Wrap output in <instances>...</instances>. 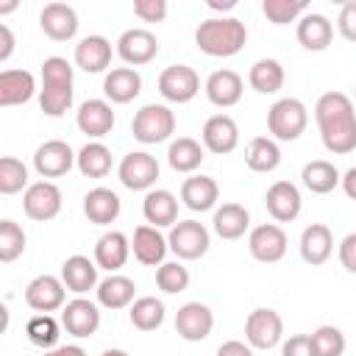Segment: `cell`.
<instances>
[{"mask_svg":"<svg viewBox=\"0 0 356 356\" xmlns=\"http://www.w3.org/2000/svg\"><path fill=\"white\" fill-rule=\"evenodd\" d=\"M264 206L275 222H292L300 214L303 197L292 181H275L264 195Z\"/></svg>","mask_w":356,"mask_h":356,"instance_id":"cell-17","label":"cell"},{"mask_svg":"<svg viewBox=\"0 0 356 356\" xmlns=\"http://www.w3.org/2000/svg\"><path fill=\"white\" fill-rule=\"evenodd\" d=\"M286 248H289V239H286L284 228L275 222H261L248 234V250L256 261L275 264L286 256Z\"/></svg>","mask_w":356,"mask_h":356,"instance_id":"cell-9","label":"cell"},{"mask_svg":"<svg viewBox=\"0 0 356 356\" xmlns=\"http://www.w3.org/2000/svg\"><path fill=\"white\" fill-rule=\"evenodd\" d=\"M142 214L153 228H172L178 222V197L170 189H150L142 200Z\"/></svg>","mask_w":356,"mask_h":356,"instance_id":"cell-25","label":"cell"},{"mask_svg":"<svg viewBox=\"0 0 356 356\" xmlns=\"http://www.w3.org/2000/svg\"><path fill=\"white\" fill-rule=\"evenodd\" d=\"M334 253V234L325 222H312L300 234V259L312 267L325 264Z\"/></svg>","mask_w":356,"mask_h":356,"instance_id":"cell-24","label":"cell"},{"mask_svg":"<svg viewBox=\"0 0 356 356\" xmlns=\"http://www.w3.org/2000/svg\"><path fill=\"white\" fill-rule=\"evenodd\" d=\"M14 8H17L14 0H11V3H3V6H0V14H8V11H14Z\"/></svg>","mask_w":356,"mask_h":356,"instance_id":"cell-57","label":"cell"},{"mask_svg":"<svg viewBox=\"0 0 356 356\" xmlns=\"http://www.w3.org/2000/svg\"><path fill=\"white\" fill-rule=\"evenodd\" d=\"M36 95V78L28 70H3L0 72V106H22Z\"/></svg>","mask_w":356,"mask_h":356,"instance_id":"cell-27","label":"cell"},{"mask_svg":"<svg viewBox=\"0 0 356 356\" xmlns=\"http://www.w3.org/2000/svg\"><path fill=\"white\" fill-rule=\"evenodd\" d=\"M97 264L89 259V256H81V253H75V256H70V259H64V264H61V281H64V286L70 289V292H75V295H83V292H89V289H97Z\"/></svg>","mask_w":356,"mask_h":356,"instance_id":"cell-26","label":"cell"},{"mask_svg":"<svg viewBox=\"0 0 356 356\" xmlns=\"http://www.w3.org/2000/svg\"><path fill=\"white\" fill-rule=\"evenodd\" d=\"M25 303L39 312V314H50L67 306V286L61 278L56 275H36L28 286H25Z\"/></svg>","mask_w":356,"mask_h":356,"instance_id":"cell-12","label":"cell"},{"mask_svg":"<svg viewBox=\"0 0 356 356\" xmlns=\"http://www.w3.org/2000/svg\"><path fill=\"white\" fill-rule=\"evenodd\" d=\"M61 325L72 337H92L100 328V309H97V303H92L86 298L67 300V306L61 309Z\"/></svg>","mask_w":356,"mask_h":356,"instance_id":"cell-18","label":"cell"},{"mask_svg":"<svg viewBox=\"0 0 356 356\" xmlns=\"http://www.w3.org/2000/svg\"><path fill=\"white\" fill-rule=\"evenodd\" d=\"M217 197H220V186H217V181L211 175H189L181 184V200L192 211H209V209H214Z\"/></svg>","mask_w":356,"mask_h":356,"instance_id":"cell-31","label":"cell"},{"mask_svg":"<svg viewBox=\"0 0 356 356\" xmlns=\"http://www.w3.org/2000/svg\"><path fill=\"white\" fill-rule=\"evenodd\" d=\"M312 342H314V353L317 356H342L345 353V334L337 325H320L312 331Z\"/></svg>","mask_w":356,"mask_h":356,"instance_id":"cell-46","label":"cell"},{"mask_svg":"<svg viewBox=\"0 0 356 356\" xmlns=\"http://www.w3.org/2000/svg\"><path fill=\"white\" fill-rule=\"evenodd\" d=\"M248 83L259 95H275L284 86V67H281V61H275V58H259L250 67V72H248Z\"/></svg>","mask_w":356,"mask_h":356,"instance_id":"cell-39","label":"cell"},{"mask_svg":"<svg viewBox=\"0 0 356 356\" xmlns=\"http://www.w3.org/2000/svg\"><path fill=\"white\" fill-rule=\"evenodd\" d=\"M337 28H339V33H342L348 42H356V0H350V3H345V6L339 8Z\"/></svg>","mask_w":356,"mask_h":356,"instance_id":"cell-49","label":"cell"},{"mask_svg":"<svg viewBox=\"0 0 356 356\" xmlns=\"http://www.w3.org/2000/svg\"><path fill=\"white\" fill-rule=\"evenodd\" d=\"M25 231L14 220H0V261H14L25 250Z\"/></svg>","mask_w":356,"mask_h":356,"instance_id":"cell-44","label":"cell"},{"mask_svg":"<svg viewBox=\"0 0 356 356\" xmlns=\"http://www.w3.org/2000/svg\"><path fill=\"white\" fill-rule=\"evenodd\" d=\"M61 203H64L61 189H58L53 181H36V184H31V186L25 189V195H22V209H25V214H28L31 220H36V222L53 220V217L61 211Z\"/></svg>","mask_w":356,"mask_h":356,"instance_id":"cell-13","label":"cell"},{"mask_svg":"<svg viewBox=\"0 0 356 356\" xmlns=\"http://www.w3.org/2000/svg\"><path fill=\"white\" fill-rule=\"evenodd\" d=\"M314 120L323 147L334 156L356 150V108L345 92H325L314 103Z\"/></svg>","mask_w":356,"mask_h":356,"instance_id":"cell-1","label":"cell"},{"mask_svg":"<svg viewBox=\"0 0 356 356\" xmlns=\"http://www.w3.org/2000/svg\"><path fill=\"white\" fill-rule=\"evenodd\" d=\"M200 92V78L186 64H170L159 75V95L170 103H189Z\"/></svg>","mask_w":356,"mask_h":356,"instance_id":"cell-10","label":"cell"},{"mask_svg":"<svg viewBox=\"0 0 356 356\" xmlns=\"http://www.w3.org/2000/svg\"><path fill=\"white\" fill-rule=\"evenodd\" d=\"M156 53H159V39L147 28H128L117 39V56L131 67L150 64L156 58Z\"/></svg>","mask_w":356,"mask_h":356,"instance_id":"cell-14","label":"cell"},{"mask_svg":"<svg viewBox=\"0 0 356 356\" xmlns=\"http://www.w3.org/2000/svg\"><path fill=\"white\" fill-rule=\"evenodd\" d=\"M300 178H303V186H306L309 192H314V195H328V192H334V189L339 186V181H342L339 170H337L331 161H325V159H314V161L303 164Z\"/></svg>","mask_w":356,"mask_h":356,"instance_id":"cell-35","label":"cell"},{"mask_svg":"<svg viewBox=\"0 0 356 356\" xmlns=\"http://www.w3.org/2000/svg\"><path fill=\"white\" fill-rule=\"evenodd\" d=\"M284 337V320L275 309H253L245 320V339L256 350H270Z\"/></svg>","mask_w":356,"mask_h":356,"instance_id":"cell-8","label":"cell"},{"mask_svg":"<svg viewBox=\"0 0 356 356\" xmlns=\"http://www.w3.org/2000/svg\"><path fill=\"white\" fill-rule=\"evenodd\" d=\"M339 184H342V192H345L350 200H356V167H350V170L342 175Z\"/></svg>","mask_w":356,"mask_h":356,"instance_id":"cell-54","label":"cell"},{"mask_svg":"<svg viewBox=\"0 0 356 356\" xmlns=\"http://www.w3.org/2000/svg\"><path fill=\"white\" fill-rule=\"evenodd\" d=\"M248 42V28L236 17H209L195 31V44L211 58L236 56Z\"/></svg>","mask_w":356,"mask_h":356,"instance_id":"cell-2","label":"cell"},{"mask_svg":"<svg viewBox=\"0 0 356 356\" xmlns=\"http://www.w3.org/2000/svg\"><path fill=\"white\" fill-rule=\"evenodd\" d=\"M120 209H122L120 195H117L114 189H108V186H95V189H89V192L83 195V214H86L89 222H95V225H108V222H114V220L120 217Z\"/></svg>","mask_w":356,"mask_h":356,"instance_id":"cell-28","label":"cell"},{"mask_svg":"<svg viewBox=\"0 0 356 356\" xmlns=\"http://www.w3.org/2000/svg\"><path fill=\"white\" fill-rule=\"evenodd\" d=\"M75 64L83 72H103L111 64V42L100 33L83 36L75 44Z\"/></svg>","mask_w":356,"mask_h":356,"instance_id":"cell-30","label":"cell"},{"mask_svg":"<svg viewBox=\"0 0 356 356\" xmlns=\"http://www.w3.org/2000/svg\"><path fill=\"white\" fill-rule=\"evenodd\" d=\"M167 161L175 172H195L203 164V145L192 136H178L167 147Z\"/></svg>","mask_w":356,"mask_h":356,"instance_id":"cell-37","label":"cell"},{"mask_svg":"<svg viewBox=\"0 0 356 356\" xmlns=\"http://www.w3.org/2000/svg\"><path fill=\"white\" fill-rule=\"evenodd\" d=\"M75 122L81 128V134L92 136V139H100L106 134H111L114 128V111H111V103L108 100H100V97H92V100H83L78 114H75Z\"/></svg>","mask_w":356,"mask_h":356,"instance_id":"cell-22","label":"cell"},{"mask_svg":"<svg viewBox=\"0 0 356 356\" xmlns=\"http://www.w3.org/2000/svg\"><path fill=\"white\" fill-rule=\"evenodd\" d=\"M39 106L47 117H61L72 106V64L64 56H50L42 61Z\"/></svg>","mask_w":356,"mask_h":356,"instance_id":"cell-3","label":"cell"},{"mask_svg":"<svg viewBox=\"0 0 356 356\" xmlns=\"http://www.w3.org/2000/svg\"><path fill=\"white\" fill-rule=\"evenodd\" d=\"M103 92L111 103H131L142 92V75L134 67H114L103 78Z\"/></svg>","mask_w":356,"mask_h":356,"instance_id":"cell-32","label":"cell"},{"mask_svg":"<svg viewBox=\"0 0 356 356\" xmlns=\"http://www.w3.org/2000/svg\"><path fill=\"white\" fill-rule=\"evenodd\" d=\"M167 250H170L167 236H161L159 228H153V225H136V228H134L131 253H134V259H136L139 264H145V267L164 264Z\"/></svg>","mask_w":356,"mask_h":356,"instance_id":"cell-20","label":"cell"},{"mask_svg":"<svg viewBox=\"0 0 356 356\" xmlns=\"http://www.w3.org/2000/svg\"><path fill=\"white\" fill-rule=\"evenodd\" d=\"M245 164L253 172H273L281 164V147L273 136H253L245 147Z\"/></svg>","mask_w":356,"mask_h":356,"instance_id":"cell-36","label":"cell"},{"mask_svg":"<svg viewBox=\"0 0 356 356\" xmlns=\"http://www.w3.org/2000/svg\"><path fill=\"white\" fill-rule=\"evenodd\" d=\"M128 256H131V239L122 231H106L95 245V264L108 273H117L128 261Z\"/></svg>","mask_w":356,"mask_h":356,"instance_id":"cell-29","label":"cell"},{"mask_svg":"<svg viewBox=\"0 0 356 356\" xmlns=\"http://www.w3.org/2000/svg\"><path fill=\"white\" fill-rule=\"evenodd\" d=\"M206 6L214 8V11H231V8L236 6V0H209Z\"/></svg>","mask_w":356,"mask_h":356,"instance_id":"cell-55","label":"cell"},{"mask_svg":"<svg viewBox=\"0 0 356 356\" xmlns=\"http://www.w3.org/2000/svg\"><path fill=\"white\" fill-rule=\"evenodd\" d=\"M217 356H253V348L239 339H228L217 348Z\"/></svg>","mask_w":356,"mask_h":356,"instance_id":"cell-51","label":"cell"},{"mask_svg":"<svg viewBox=\"0 0 356 356\" xmlns=\"http://www.w3.org/2000/svg\"><path fill=\"white\" fill-rule=\"evenodd\" d=\"M134 14L142 22H161L167 17V0H134Z\"/></svg>","mask_w":356,"mask_h":356,"instance_id":"cell-47","label":"cell"},{"mask_svg":"<svg viewBox=\"0 0 356 356\" xmlns=\"http://www.w3.org/2000/svg\"><path fill=\"white\" fill-rule=\"evenodd\" d=\"M156 284H159L161 292L178 295V292H184L189 286V270L181 261H164L156 270Z\"/></svg>","mask_w":356,"mask_h":356,"instance_id":"cell-45","label":"cell"},{"mask_svg":"<svg viewBox=\"0 0 356 356\" xmlns=\"http://www.w3.org/2000/svg\"><path fill=\"white\" fill-rule=\"evenodd\" d=\"M281 356H317V353H314L312 334H292V337L284 342Z\"/></svg>","mask_w":356,"mask_h":356,"instance_id":"cell-48","label":"cell"},{"mask_svg":"<svg viewBox=\"0 0 356 356\" xmlns=\"http://www.w3.org/2000/svg\"><path fill=\"white\" fill-rule=\"evenodd\" d=\"M61 323L53 314H36L25 323V334L31 339V345L42 348V350H53L58 348V337H61Z\"/></svg>","mask_w":356,"mask_h":356,"instance_id":"cell-41","label":"cell"},{"mask_svg":"<svg viewBox=\"0 0 356 356\" xmlns=\"http://www.w3.org/2000/svg\"><path fill=\"white\" fill-rule=\"evenodd\" d=\"M211 328H214V314H211V309H209L206 303H200V300H189V303H184V306L175 312V331H178V337L186 339V342H200V339H206V337L211 334Z\"/></svg>","mask_w":356,"mask_h":356,"instance_id":"cell-15","label":"cell"},{"mask_svg":"<svg viewBox=\"0 0 356 356\" xmlns=\"http://www.w3.org/2000/svg\"><path fill=\"white\" fill-rule=\"evenodd\" d=\"M295 36L300 42V47L312 50V53H320L331 44L334 39V22L325 17V14H317V11H306L300 19H298V28H295Z\"/></svg>","mask_w":356,"mask_h":356,"instance_id":"cell-23","label":"cell"},{"mask_svg":"<svg viewBox=\"0 0 356 356\" xmlns=\"http://www.w3.org/2000/svg\"><path fill=\"white\" fill-rule=\"evenodd\" d=\"M75 159L78 153H72V147L64 139H47L33 153V170L42 178H61L75 167Z\"/></svg>","mask_w":356,"mask_h":356,"instance_id":"cell-11","label":"cell"},{"mask_svg":"<svg viewBox=\"0 0 356 356\" xmlns=\"http://www.w3.org/2000/svg\"><path fill=\"white\" fill-rule=\"evenodd\" d=\"M306 0H264L261 3V11L264 17L273 22V25H286V22H295L298 17L306 14Z\"/></svg>","mask_w":356,"mask_h":356,"instance_id":"cell-43","label":"cell"},{"mask_svg":"<svg viewBox=\"0 0 356 356\" xmlns=\"http://www.w3.org/2000/svg\"><path fill=\"white\" fill-rule=\"evenodd\" d=\"M100 356H131L128 350H122V348H108V350H103Z\"/></svg>","mask_w":356,"mask_h":356,"instance_id":"cell-56","label":"cell"},{"mask_svg":"<svg viewBox=\"0 0 356 356\" xmlns=\"http://www.w3.org/2000/svg\"><path fill=\"white\" fill-rule=\"evenodd\" d=\"M117 178L131 192H145V189L150 192V186L159 178V161L147 150H131L122 156V161L117 167Z\"/></svg>","mask_w":356,"mask_h":356,"instance_id":"cell-7","label":"cell"},{"mask_svg":"<svg viewBox=\"0 0 356 356\" xmlns=\"http://www.w3.org/2000/svg\"><path fill=\"white\" fill-rule=\"evenodd\" d=\"M211 225H214V234H217L220 239L234 242V239L245 236V231L250 228V214H248V209L239 206V203H222L220 209H214Z\"/></svg>","mask_w":356,"mask_h":356,"instance_id":"cell-33","label":"cell"},{"mask_svg":"<svg viewBox=\"0 0 356 356\" xmlns=\"http://www.w3.org/2000/svg\"><path fill=\"white\" fill-rule=\"evenodd\" d=\"M339 264L356 275V231L348 234L342 242H339Z\"/></svg>","mask_w":356,"mask_h":356,"instance_id":"cell-50","label":"cell"},{"mask_svg":"<svg viewBox=\"0 0 356 356\" xmlns=\"http://www.w3.org/2000/svg\"><path fill=\"white\" fill-rule=\"evenodd\" d=\"M242 89H245L242 75L234 72V70H214V72L206 78V86H203L209 103H214V106H220V108L236 106V103L242 100Z\"/></svg>","mask_w":356,"mask_h":356,"instance_id":"cell-21","label":"cell"},{"mask_svg":"<svg viewBox=\"0 0 356 356\" xmlns=\"http://www.w3.org/2000/svg\"><path fill=\"white\" fill-rule=\"evenodd\" d=\"M200 139H203L206 150H211L217 156H225V153L236 150V145H239V125L228 114H214L203 122Z\"/></svg>","mask_w":356,"mask_h":356,"instance_id":"cell-16","label":"cell"},{"mask_svg":"<svg viewBox=\"0 0 356 356\" xmlns=\"http://www.w3.org/2000/svg\"><path fill=\"white\" fill-rule=\"evenodd\" d=\"M42 356H86V350L81 345H58L53 350H44Z\"/></svg>","mask_w":356,"mask_h":356,"instance_id":"cell-53","label":"cell"},{"mask_svg":"<svg viewBox=\"0 0 356 356\" xmlns=\"http://www.w3.org/2000/svg\"><path fill=\"white\" fill-rule=\"evenodd\" d=\"M167 245L170 250L178 256V259H200L206 256L209 245H211V236H209V228L197 220H178L172 228H170V236H167Z\"/></svg>","mask_w":356,"mask_h":356,"instance_id":"cell-6","label":"cell"},{"mask_svg":"<svg viewBox=\"0 0 356 356\" xmlns=\"http://www.w3.org/2000/svg\"><path fill=\"white\" fill-rule=\"evenodd\" d=\"M309 125V111L298 97H281L267 111V131L278 142H295Z\"/></svg>","mask_w":356,"mask_h":356,"instance_id":"cell-5","label":"cell"},{"mask_svg":"<svg viewBox=\"0 0 356 356\" xmlns=\"http://www.w3.org/2000/svg\"><path fill=\"white\" fill-rule=\"evenodd\" d=\"M14 53V33L6 22H0V61H8Z\"/></svg>","mask_w":356,"mask_h":356,"instance_id":"cell-52","label":"cell"},{"mask_svg":"<svg viewBox=\"0 0 356 356\" xmlns=\"http://www.w3.org/2000/svg\"><path fill=\"white\" fill-rule=\"evenodd\" d=\"M131 134L142 145H159L167 142L175 134V114L164 103H147L142 106L131 120Z\"/></svg>","mask_w":356,"mask_h":356,"instance_id":"cell-4","label":"cell"},{"mask_svg":"<svg viewBox=\"0 0 356 356\" xmlns=\"http://www.w3.org/2000/svg\"><path fill=\"white\" fill-rule=\"evenodd\" d=\"M131 325L139 331H156L164 323V303L153 295H142L128 306Z\"/></svg>","mask_w":356,"mask_h":356,"instance_id":"cell-40","label":"cell"},{"mask_svg":"<svg viewBox=\"0 0 356 356\" xmlns=\"http://www.w3.org/2000/svg\"><path fill=\"white\" fill-rule=\"evenodd\" d=\"M28 186H31L28 184V167L14 156H3L0 159V192L3 195H17Z\"/></svg>","mask_w":356,"mask_h":356,"instance_id":"cell-42","label":"cell"},{"mask_svg":"<svg viewBox=\"0 0 356 356\" xmlns=\"http://www.w3.org/2000/svg\"><path fill=\"white\" fill-rule=\"evenodd\" d=\"M97 303L103 309H125L134 303V295H136V284L128 278V275H120V273H111L106 275L100 284H97Z\"/></svg>","mask_w":356,"mask_h":356,"instance_id":"cell-34","label":"cell"},{"mask_svg":"<svg viewBox=\"0 0 356 356\" xmlns=\"http://www.w3.org/2000/svg\"><path fill=\"white\" fill-rule=\"evenodd\" d=\"M39 25L42 31L53 39V42H67L78 33V11L67 3H47L39 14Z\"/></svg>","mask_w":356,"mask_h":356,"instance_id":"cell-19","label":"cell"},{"mask_svg":"<svg viewBox=\"0 0 356 356\" xmlns=\"http://www.w3.org/2000/svg\"><path fill=\"white\" fill-rule=\"evenodd\" d=\"M75 167L81 170V175L86 178H106L111 172V150L103 142H86L78 150Z\"/></svg>","mask_w":356,"mask_h":356,"instance_id":"cell-38","label":"cell"},{"mask_svg":"<svg viewBox=\"0 0 356 356\" xmlns=\"http://www.w3.org/2000/svg\"><path fill=\"white\" fill-rule=\"evenodd\" d=\"M353 95H356V86H353Z\"/></svg>","mask_w":356,"mask_h":356,"instance_id":"cell-58","label":"cell"}]
</instances>
